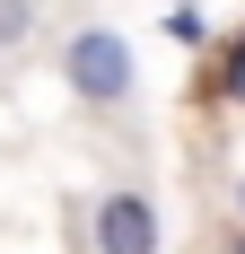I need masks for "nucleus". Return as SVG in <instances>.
<instances>
[{
  "label": "nucleus",
  "mask_w": 245,
  "mask_h": 254,
  "mask_svg": "<svg viewBox=\"0 0 245 254\" xmlns=\"http://www.w3.org/2000/svg\"><path fill=\"white\" fill-rule=\"evenodd\" d=\"M88 246H97V254H158V246H167L158 202H149V193H131V184L97 193V210H88Z\"/></svg>",
  "instance_id": "nucleus-2"
},
{
  "label": "nucleus",
  "mask_w": 245,
  "mask_h": 254,
  "mask_svg": "<svg viewBox=\"0 0 245 254\" xmlns=\"http://www.w3.org/2000/svg\"><path fill=\"white\" fill-rule=\"evenodd\" d=\"M228 254H245V228H237V237H228Z\"/></svg>",
  "instance_id": "nucleus-6"
},
{
  "label": "nucleus",
  "mask_w": 245,
  "mask_h": 254,
  "mask_svg": "<svg viewBox=\"0 0 245 254\" xmlns=\"http://www.w3.org/2000/svg\"><path fill=\"white\" fill-rule=\"evenodd\" d=\"M167 35H175V44H201L210 26H201V9H167Z\"/></svg>",
  "instance_id": "nucleus-5"
},
{
  "label": "nucleus",
  "mask_w": 245,
  "mask_h": 254,
  "mask_svg": "<svg viewBox=\"0 0 245 254\" xmlns=\"http://www.w3.org/2000/svg\"><path fill=\"white\" fill-rule=\"evenodd\" d=\"M53 70H61V88H70L88 114H122L131 88H140V62H131V44H122L114 26H70V35L53 44Z\"/></svg>",
  "instance_id": "nucleus-1"
},
{
  "label": "nucleus",
  "mask_w": 245,
  "mask_h": 254,
  "mask_svg": "<svg viewBox=\"0 0 245 254\" xmlns=\"http://www.w3.org/2000/svg\"><path fill=\"white\" fill-rule=\"evenodd\" d=\"M61 35V0H0V70H26Z\"/></svg>",
  "instance_id": "nucleus-3"
},
{
  "label": "nucleus",
  "mask_w": 245,
  "mask_h": 254,
  "mask_svg": "<svg viewBox=\"0 0 245 254\" xmlns=\"http://www.w3.org/2000/svg\"><path fill=\"white\" fill-rule=\"evenodd\" d=\"M210 97L245 105V35H228V44H219V70H210Z\"/></svg>",
  "instance_id": "nucleus-4"
},
{
  "label": "nucleus",
  "mask_w": 245,
  "mask_h": 254,
  "mask_svg": "<svg viewBox=\"0 0 245 254\" xmlns=\"http://www.w3.org/2000/svg\"><path fill=\"white\" fill-rule=\"evenodd\" d=\"M237 219H245V176H237Z\"/></svg>",
  "instance_id": "nucleus-7"
}]
</instances>
